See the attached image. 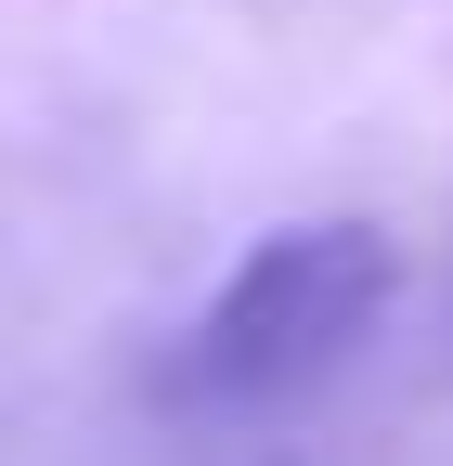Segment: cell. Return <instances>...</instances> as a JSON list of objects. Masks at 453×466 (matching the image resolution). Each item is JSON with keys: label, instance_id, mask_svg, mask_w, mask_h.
Here are the masks:
<instances>
[{"label": "cell", "instance_id": "1", "mask_svg": "<svg viewBox=\"0 0 453 466\" xmlns=\"http://www.w3.org/2000/svg\"><path fill=\"white\" fill-rule=\"evenodd\" d=\"M388 233L376 220H286L234 259V285L207 299V324L168 363V401H286L311 389L337 350L388 311Z\"/></svg>", "mask_w": 453, "mask_h": 466}]
</instances>
